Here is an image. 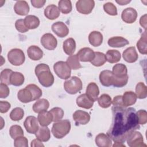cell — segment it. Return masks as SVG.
<instances>
[{"mask_svg":"<svg viewBox=\"0 0 147 147\" xmlns=\"http://www.w3.org/2000/svg\"><path fill=\"white\" fill-rule=\"evenodd\" d=\"M113 122L107 134L114 142L123 143L132 131L140 128L135 109L112 107Z\"/></svg>","mask_w":147,"mask_h":147,"instance_id":"1","label":"cell"},{"mask_svg":"<svg viewBox=\"0 0 147 147\" xmlns=\"http://www.w3.org/2000/svg\"><path fill=\"white\" fill-rule=\"evenodd\" d=\"M35 74L40 83L45 87H51L54 83V76L49 67L44 63L38 64L35 67Z\"/></svg>","mask_w":147,"mask_h":147,"instance_id":"2","label":"cell"},{"mask_svg":"<svg viewBox=\"0 0 147 147\" xmlns=\"http://www.w3.org/2000/svg\"><path fill=\"white\" fill-rule=\"evenodd\" d=\"M71 127V122L69 120H60L53 123L51 131L55 138L61 139L69 133Z\"/></svg>","mask_w":147,"mask_h":147,"instance_id":"3","label":"cell"},{"mask_svg":"<svg viewBox=\"0 0 147 147\" xmlns=\"http://www.w3.org/2000/svg\"><path fill=\"white\" fill-rule=\"evenodd\" d=\"M82 82L77 76H72L64 83V88L69 94H76L82 89Z\"/></svg>","mask_w":147,"mask_h":147,"instance_id":"4","label":"cell"},{"mask_svg":"<svg viewBox=\"0 0 147 147\" xmlns=\"http://www.w3.org/2000/svg\"><path fill=\"white\" fill-rule=\"evenodd\" d=\"M53 70L57 76L61 79L66 80L71 76V69L65 61H59L55 63Z\"/></svg>","mask_w":147,"mask_h":147,"instance_id":"5","label":"cell"},{"mask_svg":"<svg viewBox=\"0 0 147 147\" xmlns=\"http://www.w3.org/2000/svg\"><path fill=\"white\" fill-rule=\"evenodd\" d=\"M9 61L13 65L20 66L22 65L25 60V54L21 49L14 48L11 49L7 53Z\"/></svg>","mask_w":147,"mask_h":147,"instance_id":"6","label":"cell"},{"mask_svg":"<svg viewBox=\"0 0 147 147\" xmlns=\"http://www.w3.org/2000/svg\"><path fill=\"white\" fill-rule=\"evenodd\" d=\"M127 144L130 147H141L146 146L144 142L143 136L138 131H133L127 136L126 140Z\"/></svg>","mask_w":147,"mask_h":147,"instance_id":"7","label":"cell"},{"mask_svg":"<svg viewBox=\"0 0 147 147\" xmlns=\"http://www.w3.org/2000/svg\"><path fill=\"white\" fill-rule=\"evenodd\" d=\"M95 6L93 0H79L76 3L77 11L83 14H88L91 13Z\"/></svg>","mask_w":147,"mask_h":147,"instance_id":"8","label":"cell"},{"mask_svg":"<svg viewBox=\"0 0 147 147\" xmlns=\"http://www.w3.org/2000/svg\"><path fill=\"white\" fill-rule=\"evenodd\" d=\"M41 44L44 48L51 51L56 48L57 41L56 38L52 34L47 33L41 37Z\"/></svg>","mask_w":147,"mask_h":147,"instance_id":"9","label":"cell"},{"mask_svg":"<svg viewBox=\"0 0 147 147\" xmlns=\"http://www.w3.org/2000/svg\"><path fill=\"white\" fill-rule=\"evenodd\" d=\"M24 126L28 133L35 134L39 129L38 119L34 116H28L26 118Z\"/></svg>","mask_w":147,"mask_h":147,"instance_id":"10","label":"cell"},{"mask_svg":"<svg viewBox=\"0 0 147 147\" xmlns=\"http://www.w3.org/2000/svg\"><path fill=\"white\" fill-rule=\"evenodd\" d=\"M72 118L76 125H86L90 120V114L87 112L80 110L75 111L73 114Z\"/></svg>","mask_w":147,"mask_h":147,"instance_id":"11","label":"cell"},{"mask_svg":"<svg viewBox=\"0 0 147 147\" xmlns=\"http://www.w3.org/2000/svg\"><path fill=\"white\" fill-rule=\"evenodd\" d=\"M52 30L59 37L63 38L67 36L69 33V29L67 26L61 21L53 23L51 26Z\"/></svg>","mask_w":147,"mask_h":147,"instance_id":"12","label":"cell"},{"mask_svg":"<svg viewBox=\"0 0 147 147\" xmlns=\"http://www.w3.org/2000/svg\"><path fill=\"white\" fill-rule=\"evenodd\" d=\"M137 18V12L133 7H127L124 9L121 14V18L123 21L127 24L134 22Z\"/></svg>","mask_w":147,"mask_h":147,"instance_id":"13","label":"cell"},{"mask_svg":"<svg viewBox=\"0 0 147 147\" xmlns=\"http://www.w3.org/2000/svg\"><path fill=\"white\" fill-rule=\"evenodd\" d=\"M79 61L82 62H91L95 57V52L88 47L80 49L76 54Z\"/></svg>","mask_w":147,"mask_h":147,"instance_id":"14","label":"cell"},{"mask_svg":"<svg viewBox=\"0 0 147 147\" xmlns=\"http://www.w3.org/2000/svg\"><path fill=\"white\" fill-rule=\"evenodd\" d=\"M122 56L125 61L129 63L136 62L138 58V53L134 47H130L126 49L123 52Z\"/></svg>","mask_w":147,"mask_h":147,"instance_id":"15","label":"cell"},{"mask_svg":"<svg viewBox=\"0 0 147 147\" xmlns=\"http://www.w3.org/2000/svg\"><path fill=\"white\" fill-rule=\"evenodd\" d=\"M76 102L79 107L86 109H91L93 106L94 102L86 94L80 95L76 98Z\"/></svg>","mask_w":147,"mask_h":147,"instance_id":"16","label":"cell"},{"mask_svg":"<svg viewBox=\"0 0 147 147\" xmlns=\"http://www.w3.org/2000/svg\"><path fill=\"white\" fill-rule=\"evenodd\" d=\"M113 74L110 70H103L99 74L100 83L105 87H109L113 84Z\"/></svg>","mask_w":147,"mask_h":147,"instance_id":"17","label":"cell"},{"mask_svg":"<svg viewBox=\"0 0 147 147\" xmlns=\"http://www.w3.org/2000/svg\"><path fill=\"white\" fill-rule=\"evenodd\" d=\"M28 57L32 60L37 61L40 60L43 56V51L36 45H31L27 49Z\"/></svg>","mask_w":147,"mask_h":147,"instance_id":"18","label":"cell"},{"mask_svg":"<svg viewBox=\"0 0 147 147\" xmlns=\"http://www.w3.org/2000/svg\"><path fill=\"white\" fill-rule=\"evenodd\" d=\"M29 6L25 1H17L14 6V10L16 14L20 16H26L29 12Z\"/></svg>","mask_w":147,"mask_h":147,"instance_id":"19","label":"cell"},{"mask_svg":"<svg viewBox=\"0 0 147 147\" xmlns=\"http://www.w3.org/2000/svg\"><path fill=\"white\" fill-rule=\"evenodd\" d=\"M44 16L47 18L51 20L57 18L60 16L59 7L53 4L47 6L44 10Z\"/></svg>","mask_w":147,"mask_h":147,"instance_id":"20","label":"cell"},{"mask_svg":"<svg viewBox=\"0 0 147 147\" xmlns=\"http://www.w3.org/2000/svg\"><path fill=\"white\" fill-rule=\"evenodd\" d=\"M95 144L99 147H110L112 146V141L110 137L105 133L98 134L95 137Z\"/></svg>","mask_w":147,"mask_h":147,"instance_id":"21","label":"cell"},{"mask_svg":"<svg viewBox=\"0 0 147 147\" xmlns=\"http://www.w3.org/2000/svg\"><path fill=\"white\" fill-rule=\"evenodd\" d=\"M108 45L113 48H121L129 44V42L126 38L121 36H115L111 37L107 41Z\"/></svg>","mask_w":147,"mask_h":147,"instance_id":"22","label":"cell"},{"mask_svg":"<svg viewBox=\"0 0 147 147\" xmlns=\"http://www.w3.org/2000/svg\"><path fill=\"white\" fill-rule=\"evenodd\" d=\"M37 119L41 126H47L53 121V116L49 111H45L38 113Z\"/></svg>","mask_w":147,"mask_h":147,"instance_id":"23","label":"cell"},{"mask_svg":"<svg viewBox=\"0 0 147 147\" xmlns=\"http://www.w3.org/2000/svg\"><path fill=\"white\" fill-rule=\"evenodd\" d=\"M88 41L94 47L100 46L103 42V35L98 31H92L88 36Z\"/></svg>","mask_w":147,"mask_h":147,"instance_id":"24","label":"cell"},{"mask_svg":"<svg viewBox=\"0 0 147 147\" xmlns=\"http://www.w3.org/2000/svg\"><path fill=\"white\" fill-rule=\"evenodd\" d=\"M86 94L94 102L96 101L99 94V90L98 85L94 82L90 83L86 88Z\"/></svg>","mask_w":147,"mask_h":147,"instance_id":"25","label":"cell"},{"mask_svg":"<svg viewBox=\"0 0 147 147\" xmlns=\"http://www.w3.org/2000/svg\"><path fill=\"white\" fill-rule=\"evenodd\" d=\"M49 107V103L46 99L42 98L37 100L33 105V110L36 113L47 111Z\"/></svg>","mask_w":147,"mask_h":147,"instance_id":"26","label":"cell"},{"mask_svg":"<svg viewBox=\"0 0 147 147\" xmlns=\"http://www.w3.org/2000/svg\"><path fill=\"white\" fill-rule=\"evenodd\" d=\"M17 97L18 100L24 103H27L33 101V95L32 92L27 88L20 90L17 93Z\"/></svg>","mask_w":147,"mask_h":147,"instance_id":"27","label":"cell"},{"mask_svg":"<svg viewBox=\"0 0 147 147\" xmlns=\"http://www.w3.org/2000/svg\"><path fill=\"white\" fill-rule=\"evenodd\" d=\"M36 138L42 142H47L51 138V132L47 126H41L39 127L37 131L35 133Z\"/></svg>","mask_w":147,"mask_h":147,"instance_id":"28","label":"cell"},{"mask_svg":"<svg viewBox=\"0 0 147 147\" xmlns=\"http://www.w3.org/2000/svg\"><path fill=\"white\" fill-rule=\"evenodd\" d=\"M63 48L64 52L68 55L74 54L76 49V42L73 38H68L66 39L63 44Z\"/></svg>","mask_w":147,"mask_h":147,"instance_id":"29","label":"cell"},{"mask_svg":"<svg viewBox=\"0 0 147 147\" xmlns=\"http://www.w3.org/2000/svg\"><path fill=\"white\" fill-rule=\"evenodd\" d=\"M25 26L28 29H34L40 25L39 18L34 15H28L24 19Z\"/></svg>","mask_w":147,"mask_h":147,"instance_id":"30","label":"cell"},{"mask_svg":"<svg viewBox=\"0 0 147 147\" xmlns=\"http://www.w3.org/2000/svg\"><path fill=\"white\" fill-rule=\"evenodd\" d=\"M137 96L136 94L131 91H126L122 95V101L124 106L127 107L133 105L137 100Z\"/></svg>","mask_w":147,"mask_h":147,"instance_id":"31","label":"cell"},{"mask_svg":"<svg viewBox=\"0 0 147 147\" xmlns=\"http://www.w3.org/2000/svg\"><path fill=\"white\" fill-rule=\"evenodd\" d=\"M107 61L110 63H115L118 62L121 58V53L118 50H108L106 54Z\"/></svg>","mask_w":147,"mask_h":147,"instance_id":"32","label":"cell"},{"mask_svg":"<svg viewBox=\"0 0 147 147\" xmlns=\"http://www.w3.org/2000/svg\"><path fill=\"white\" fill-rule=\"evenodd\" d=\"M137 47L140 53L146 55L147 53V44H146V30L141 34L139 40L137 42Z\"/></svg>","mask_w":147,"mask_h":147,"instance_id":"33","label":"cell"},{"mask_svg":"<svg viewBox=\"0 0 147 147\" xmlns=\"http://www.w3.org/2000/svg\"><path fill=\"white\" fill-rule=\"evenodd\" d=\"M25 80L24 75L19 72H13L10 77V83L14 86H21Z\"/></svg>","mask_w":147,"mask_h":147,"instance_id":"34","label":"cell"},{"mask_svg":"<svg viewBox=\"0 0 147 147\" xmlns=\"http://www.w3.org/2000/svg\"><path fill=\"white\" fill-rule=\"evenodd\" d=\"M107 61L106 55L102 52H95V57L91 61V63L95 67L103 65Z\"/></svg>","mask_w":147,"mask_h":147,"instance_id":"35","label":"cell"},{"mask_svg":"<svg viewBox=\"0 0 147 147\" xmlns=\"http://www.w3.org/2000/svg\"><path fill=\"white\" fill-rule=\"evenodd\" d=\"M66 63L71 68V69L76 70L82 68V65L79 62V57L76 54L69 56L67 58Z\"/></svg>","mask_w":147,"mask_h":147,"instance_id":"36","label":"cell"},{"mask_svg":"<svg viewBox=\"0 0 147 147\" xmlns=\"http://www.w3.org/2000/svg\"><path fill=\"white\" fill-rule=\"evenodd\" d=\"M112 72L115 76H122L127 75V69L125 64L118 63L113 66Z\"/></svg>","mask_w":147,"mask_h":147,"instance_id":"37","label":"cell"},{"mask_svg":"<svg viewBox=\"0 0 147 147\" xmlns=\"http://www.w3.org/2000/svg\"><path fill=\"white\" fill-rule=\"evenodd\" d=\"M136 95L139 99H145L147 96V87L143 82H139L136 87Z\"/></svg>","mask_w":147,"mask_h":147,"instance_id":"38","label":"cell"},{"mask_svg":"<svg viewBox=\"0 0 147 147\" xmlns=\"http://www.w3.org/2000/svg\"><path fill=\"white\" fill-rule=\"evenodd\" d=\"M59 10L63 14L69 13L72 9V3L69 0H61L58 2Z\"/></svg>","mask_w":147,"mask_h":147,"instance_id":"39","label":"cell"},{"mask_svg":"<svg viewBox=\"0 0 147 147\" xmlns=\"http://www.w3.org/2000/svg\"><path fill=\"white\" fill-rule=\"evenodd\" d=\"M98 102L99 105L102 107V108H108L109 107L111 103H112V100L111 98L110 95L106 94H103L101 95L98 98Z\"/></svg>","mask_w":147,"mask_h":147,"instance_id":"40","label":"cell"},{"mask_svg":"<svg viewBox=\"0 0 147 147\" xmlns=\"http://www.w3.org/2000/svg\"><path fill=\"white\" fill-rule=\"evenodd\" d=\"M24 115V111L21 107L13 109L10 113V118L12 121H18L22 119Z\"/></svg>","mask_w":147,"mask_h":147,"instance_id":"41","label":"cell"},{"mask_svg":"<svg viewBox=\"0 0 147 147\" xmlns=\"http://www.w3.org/2000/svg\"><path fill=\"white\" fill-rule=\"evenodd\" d=\"M128 79L129 77L127 75L122 76H115L114 75L112 85L115 87H122L126 85Z\"/></svg>","mask_w":147,"mask_h":147,"instance_id":"42","label":"cell"},{"mask_svg":"<svg viewBox=\"0 0 147 147\" xmlns=\"http://www.w3.org/2000/svg\"><path fill=\"white\" fill-rule=\"evenodd\" d=\"M25 87L29 89L32 92L33 100L38 99L42 96V90L37 85L34 84H30L27 85Z\"/></svg>","mask_w":147,"mask_h":147,"instance_id":"43","label":"cell"},{"mask_svg":"<svg viewBox=\"0 0 147 147\" xmlns=\"http://www.w3.org/2000/svg\"><path fill=\"white\" fill-rule=\"evenodd\" d=\"M13 71L9 68H6L2 70L1 72L0 79L1 82L7 85L11 84L10 83V77L11 75L13 73Z\"/></svg>","mask_w":147,"mask_h":147,"instance_id":"44","label":"cell"},{"mask_svg":"<svg viewBox=\"0 0 147 147\" xmlns=\"http://www.w3.org/2000/svg\"><path fill=\"white\" fill-rule=\"evenodd\" d=\"M9 134L13 139L24 136V131L20 125H14L11 126L9 129Z\"/></svg>","mask_w":147,"mask_h":147,"instance_id":"45","label":"cell"},{"mask_svg":"<svg viewBox=\"0 0 147 147\" xmlns=\"http://www.w3.org/2000/svg\"><path fill=\"white\" fill-rule=\"evenodd\" d=\"M49 111L52 114L53 121L55 122L61 120L63 118L64 111L61 108L57 107H53Z\"/></svg>","mask_w":147,"mask_h":147,"instance_id":"46","label":"cell"},{"mask_svg":"<svg viewBox=\"0 0 147 147\" xmlns=\"http://www.w3.org/2000/svg\"><path fill=\"white\" fill-rule=\"evenodd\" d=\"M104 11L110 16H117V7L111 2H107L103 5Z\"/></svg>","mask_w":147,"mask_h":147,"instance_id":"47","label":"cell"},{"mask_svg":"<svg viewBox=\"0 0 147 147\" xmlns=\"http://www.w3.org/2000/svg\"><path fill=\"white\" fill-rule=\"evenodd\" d=\"M14 146L15 147H28V140L24 136L18 137L14 139Z\"/></svg>","mask_w":147,"mask_h":147,"instance_id":"48","label":"cell"},{"mask_svg":"<svg viewBox=\"0 0 147 147\" xmlns=\"http://www.w3.org/2000/svg\"><path fill=\"white\" fill-rule=\"evenodd\" d=\"M138 122L140 125H144L147 122V113L145 110H140L136 112Z\"/></svg>","mask_w":147,"mask_h":147,"instance_id":"49","label":"cell"},{"mask_svg":"<svg viewBox=\"0 0 147 147\" xmlns=\"http://www.w3.org/2000/svg\"><path fill=\"white\" fill-rule=\"evenodd\" d=\"M15 27L17 31L21 33H25L29 30L25 25L23 19L17 20L15 22Z\"/></svg>","mask_w":147,"mask_h":147,"instance_id":"50","label":"cell"},{"mask_svg":"<svg viewBox=\"0 0 147 147\" xmlns=\"http://www.w3.org/2000/svg\"><path fill=\"white\" fill-rule=\"evenodd\" d=\"M113 107L114 108H125L126 107L122 101V95H117L113 98L112 100Z\"/></svg>","mask_w":147,"mask_h":147,"instance_id":"51","label":"cell"},{"mask_svg":"<svg viewBox=\"0 0 147 147\" xmlns=\"http://www.w3.org/2000/svg\"><path fill=\"white\" fill-rule=\"evenodd\" d=\"M10 90L7 85L1 83L0 84V98H6L9 95Z\"/></svg>","mask_w":147,"mask_h":147,"instance_id":"52","label":"cell"},{"mask_svg":"<svg viewBox=\"0 0 147 147\" xmlns=\"http://www.w3.org/2000/svg\"><path fill=\"white\" fill-rule=\"evenodd\" d=\"M11 107V105L7 101H0V112L1 113H6Z\"/></svg>","mask_w":147,"mask_h":147,"instance_id":"53","label":"cell"},{"mask_svg":"<svg viewBox=\"0 0 147 147\" xmlns=\"http://www.w3.org/2000/svg\"><path fill=\"white\" fill-rule=\"evenodd\" d=\"M30 2L32 6L36 8H41L43 7L46 2L45 0H31Z\"/></svg>","mask_w":147,"mask_h":147,"instance_id":"54","label":"cell"},{"mask_svg":"<svg viewBox=\"0 0 147 147\" xmlns=\"http://www.w3.org/2000/svg\"><path fill=\"white\" fill-rule=\"evenodd\" d=\"M140 24L145 30L146 28V14H145L141 17L140 19Z\"/></svg>","mask_w":147,"mask_h":147,"instance_id":"55","label":"cell"},{"mask_svg":"<svg viewBox=\"0 0 147 147\" xmlns=\"http://www.w3.org/2000/svg\"><path fill=\"white\" fill-rule=\"evenodd\" d=\"M30 146L32 147H38V146H44V144L42 143V141H40L39 140H38L37 138L33 140V141H32L31 142V144Z\"/></svg>","mask_w":147,"mask_h":147,"instance_id":"56","label":"cell"},{"mask_svg":"<svg viewBox=\"0 0 147 147\" xmlns=\"http://www.w3.org/2000/svg\"><path fill=\"white\" fill-rule=\"evenodd\" d=\"M131 1H127V0H120V1H116V2L120 5H126L127 3H130Z\"/></svg>","mask_w":147,"mask_h":147,"instance_id":"57","label":"cell"},{"mask_svg":"<svg viewBox=\"0 0 147 147\" xmlns=\"http://www.w3.org/2000/svg\"><path fill=\"white\" fill-rule=\"evenodd\" d=\"M113 146H124L125 147V145L123 144L122 142H114V144L113 145Z\"/></svg>","mask_w":147,"mask_h":147,"instance_id":"58","label":"cell"}]
</instances>
